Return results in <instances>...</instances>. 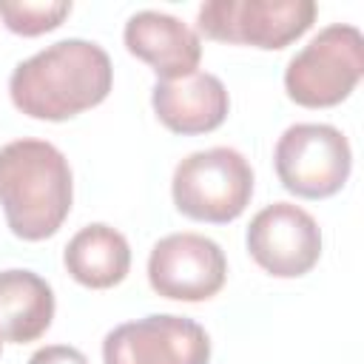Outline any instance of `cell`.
<instances>
[{
  "mask_svg": "<svg viewBox=\"0 0 364 364\" xmlns=\"http://www.w3.org/2000/svg\"><path fill=\"white\" fill-rule=\"evenodd\" d=\"M173 205L196 222L228 225L245 213L253 196L250 162L228 145L188 154L171 179Z\"/></svg>",
  "mask_w": 364,
  "mask_h": 364,
  "instance_id": "obj_3",
  "label": "cell"
},
{
  "mask_svg": "<svg viewBox=\"0 0 364 364\" xmlns=\"http://www.w3.org/2000/svg\"><path fill=\"white\" fill-rule=\"evenodd\" d=\"M0 353H3V338H0Z\"/></svg>",
  "mask_w": 364,
  "mask_h": 364,
  "instance_id": "obj_16",
  "label": "cell"
},
{
  "mask_svg": "<svg viewBox=\"0 0 364 364\" xmlns=\"http://www.w3.org/2000/svg\"><path fill=\"white\" fill-rule=\"evenodd\" d=\"M151 105L159 122L173 134H208L230 111V97L216 74L193 71L176 80H156Z\"/></svg>",
  "mask_w": 364,
  "mask_h": 364,
  "instance_id": "obj_11",
  "label": "cell"
},
{
  "mask_svg": "<svg viewBox=\"0 0 364 364\" xmlns=\"http://www.w3.org/2000/svg\"><path fill=\"white\" fill-rule=\"evenodd\" d=\"M71 168L57 145L14 139L0 148V208L17 239L54 236L71 210Z\"/></svg>",
  "mask_w": 364,
  "mask_h": 364,
  "instance_id": "obj_2",
  "label": "cell"
},
{
  "mask_svg": "<svg viewBox=\"0 0 364 364\" xmlns=\"http://www.w3.org/2000/svg\"><path fill=\"white\" fill-rule=\"evenodd\" d=\"M125 48L148 63L159 80H176L193 74L202 60L199 34L173 14L142 9L128 17L122 31Z\"/></svg>",
  "mask_w": 364,
  "mask_h": 364,
  "instance_id": "obj_10",
  "label": "cell"
},
{
  "mask_svg": "<svg viewBox=\"0 0 364 364\" xmlns=\"http://www.w3.org/2000/svg\"><path fill=\"white\" fill-rule=\"evenodd\" d=\"M253 262L279 279H296L316 267L321 256L318 222L293 202H273L262 208L245 233Z\"/></svg>",
  "mask_w": 364,
  "mask_h": 364,
  "instance_id": "obj_9",
  "label": "cell"
},
{
  "mask_svg": "<svg viewBox=\"0 0 364 364\" xmlns=\"http://www.w3.org/2000/svg\"><path fill=\"white\" fill-rule=\"evenodd\" d=\"M28 364H88V358L77 350V347H68V344H48V347H40Z\"/></svg>",
  "mask_w": 364,
  "mask_h": 364,
  "instance_id": "obj_15",
  "label": "cell"
},
{
  "mask_svg": "<svg viewBox=\"0 0 364 364\" xmlns=\"http://www.w3.org/2000/svg\"><path fill=\"white\" fill-rule=\"evenodd\" d=\"M114 85V65L102 46L68 37L17 63L9 77L14 108L31 119L63 122L100 105Z\"/></svg>",
  "mask_w": 364,
  "mask_h": 364,
  "instance_id": "obj_1",
  "label": "cell"
},
{
  "mask_svg": "<svg viewBox=\"0 0 364 364\" xmlns=\"http://www.w3.org/2000/svg\"><path fill=\"white\" fill-rule=\"evenodd\" d=\"M63 264L68 276L80 282L82 287L105 290V287L119 284L128 276L131 247H128V239L117 228L105 222H94V225L80 228L68 239Z\"/></svg>",
  "mask_w": 364,
  "mask_h": 364,
  "instance_id": "obj_12",
  "label": "cell"
},
{
  "mask_svg": "<svg viewBox=\"0 0 364 364\" xmlns=\"http://www.w3.org/2000/svg\"><path fill=\"white\" fill-rule=\"evenodd\" d=\"M316 11L313 0H208L196 23L210 40L284 48L313 26Z\"/></svg>",
  "mask_w": 364,
  "mask_h": 364,
  "instance_id": "obj_6",
  "label": "cell"
},
{
  "mask_svg": "<svg viewBox=\"0 0 364 364\" xmlns=\"http://www.w3.org/2000/svg\"><path fill=\"white\" fill-rule=\"evenodd\" d=\"M105 364H208L210 338L188 316L151 313L117 324L102 338Z\"/></svg>",
  "mask_w": 364,
  "mask_h": 364,
  "instance_id": "obj_7",
  "label": "cell"
},
{
  "mask_svg": "<svg viewBox=\"0 0 364 364\" xmlns=\"http://www.w3.org/2000/svg\"><path fill=\"white\" fill-rule=\"evenodd\" d=\"M71 14L68 0H0V20L9 31L37 37L57 28Z\"/></svg>",
  "mask_w": 364,
  "mask_h": 364,
  "instance_id": "obj_14",
  "label": "cell"
},
{
  "mask_svg": "<svg viewBox=\"0 0 364 364\" xmlns=\"http://www.w3.org/2000/svg\"><path fill=\"white\" fill-rule=\"evenodd\" d=\"M228 279L225 250L202 233H168L148 256V282L156 296L173 301H205Z\"/></svg>",
  "mask_w": 364,
  "mask_h": 364,
  "instance_id": "obj_8",
  "label": "cell"
},
{
  "mask_svg": "<svg viewBox=\"0 0 364 364\" xmlns=\"http://www.w3.org/2000/svg\"><path fill=\"white\" fill-rule=\"evenodd\" d=\"M364 74V37L350 23L324 26L284 68V91L296 105L330 108L353 94Z\"/></svg>",
  "mask_w": 364,
  "mask_h": 364,
  "instance_id": "obj_4",
  "label": "cell"
},
{
  "mask_svg": "<svg viewBox=\"0 0 364 364\" xmlns=\"http://www.w3.org/2000/svg\"><path fill=\"white\" fill-rule=\"evenodd\" d=\"M54 318V290L34 270H0V338L26 344L40 338Z\"/></svg>",
  "mask_w": 364,
  "mask_h": 364,
  "instance_id": "obj_13",
  "label": "cell"
},
{
  "mask_svg": "<svg viewBox=\"0 0 364 364\" xmlns=\"http://www.w3.org/2000/svg\"><path fill=\"white\" fill-rule=\"evenodd\" d=\"M279 182L301 199H327L338 193L353 168L347 136L327 122L290 125L273 151Z\"/></svg>",
  "mask_w": 364,
  "mask_h": 364,
  "instance_id": "obj_5",
  "label": "cell"
}]
</instances>
